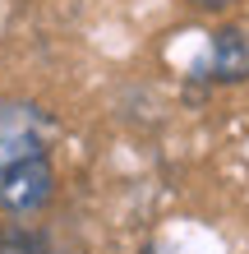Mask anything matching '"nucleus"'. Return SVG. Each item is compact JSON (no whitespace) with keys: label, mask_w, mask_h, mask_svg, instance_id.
<instances>
[{"label":"nucleus","mask_w":249,"mask_h":254,"mask_svg":"<svg viewBox=\"0 0 249 254\" xmlns=\"http://www.w3.org/2000/svg\"><path fill=\"white\" fill-rule=\"evenodd\" d=\"M0 254H42V245L28 231H5L0 236Z\"/></svg>","instance_id":"nucleus-4"},{"label":"nucleus","mask_w":249,"mask_h":254,"mask_svg":"<svg viewBox=\"0 0 249 254\" xmlns=\"http://www.w3.org/2000/svg\"><path fill=\"white\" fill-rule=\"evenodd\" d=\"M139 254H166V250H162V245H143Z\"/></svg>","instance_id":"nucleus-6"},{"label":"nucleus","mask_w":249,"mask_h":254,"mask_svg":"<svg viewBox=\"0 0 249 254\" xmlns=\"http://www.w3.org/2000/svg\"><path fill=\"white\" fill-rule=\"evenodd\" d=\"M51 143H55V116L47 107L23 97L0 102V176L51 157Z\"/></svg>","instance_id":"nucleus-1"},{"label":"nucleus","mask_w":249,"mask_h":254,"mask_svg":"<svg viewBox=\"0 0 249 254\" xmlns=\"http://www.w3.org/2000/svg\"><path fill=\"white\" fill-rule=\"evenodd\" d=\"M55 199V167L51 157L42 162H28V167H14L0 176V208L14 217H28V213H42Z\"/></svg>","instance_id":"nucleus-2"},{"label":"nucleus","mask_w":249,"mask_h":254,"mask_svg":"<svg viewBox=\"0 0 249 254\" xmlns=\"http://www.w3.org/2000/svg\"><path fill=\"white\" fill-rule=\"evenodd\" d=\"M185 5H194V9H226V5H236V0H185Z\"/></svg>","instance_id":"nucleus-5"},{"label":"nucleus","mask_w":249,"mask_h":254,"mask_svg":"<svg viewBox=\"0 0 249 254\" xmlns=\"http://www.w3.org/2000/svg\"><path fill=\"white\" fill-rule=\"evenodd\" d=\"M194 79L203 83H249V33L236 23L217 28L212 42H208V56H203V65H194Z\"/></svg>","instance_id":"nucleus-3"}]
</instances>
